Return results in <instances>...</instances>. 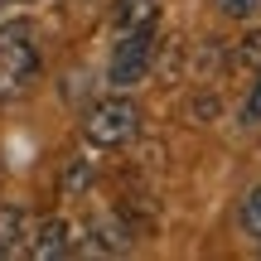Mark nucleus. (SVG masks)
Returning a JSON list of instances; mask_svg holds the SVG:
<instances>
[{
  "label": "nucleus",
  "instance_id": "1",
  "mask_svg": "<svg viewBox=\"0 0 261 261\" xmlns=\"http://www.w3.org/2000/svg\"><path fill=\"white\" fill-rule=\"evenodd\" d=\"M39 77V34L29 19H10L0 24V102L29 92Z\"/></svg>",
  "mask_w": 261,
  "mask_h": 261
},
{
  "label": "nucleus",
  "instance_id": "2",
  "mask_svg": "<svg viewBox=\"0 0 261 261\" xmlns=\"http://www.w3.org/2000/svg\"><path fill=\"white\" fill-rule=\"evenodd\" d=\"M136 130H140V107L130 102L121 87H116L112 97H102V102H92V112H87V121H83L87 145H97V150L126 145V140H136Z\"/></svg>",
  "mask_w": 261,
  "mask_h": 261
},
{
  "label": "nucleus",
  "instance_id": "3",
  "mask_svg": "<svg viewBox=\"0 0 261 261\" xmlns=\"http://www.w3.org/2000/svg\"><path fill=\"white\" fill-rule=\"evenodd\" d=\"M155 63V29H130V34H116V48H112V63H107V83L112 87H136L140 77L150 73Z\"/></svg>",
  "mask_w": 261,
  "mask_h": 261
},
{
  "label": "nucleus",
  "instance_id": "4",
  "mask_svg": "<svg viewBox=\"0 0 261 261\" xmlns=\"http://www.w3.org/2000/svg\"><path fill=\"white\" fill-rule=\"evenodd\" d=\"M73 223L68 218H44V223L29 232V247H24V256H34V261H58V256H73Z\"/></svg>",
  "mask_w": 261,
  "mask_h": 261
},
{
  "label": "nucleus",
  "instance_id": "5",
  "mask_svg": "<svg viewBox=\"0 0 261 261\" xmlns=\"http://www.w3.org/2000/svg\"><path fill=\"white\" fill-rule=\"evenodd\" d=\"M29 218H24V208H15V203H5L0 208V261H10V256H24V247H29Z\"/></svg>",
  "mask_w": 261,
  "mask_h": 261
},
{
  "label": "nucleus",
  "instance_id": "6",
  "mask_svg": "<svg viewBox=\"0 0 261 261\" xmlns=\"http://www.w3.org/2000/svg\"><path fill=\"white\" fill-rule=\"evenodd\" d=\"M87 252H107V256H116V252H130V227H126L116 213H102V218H92V242H87Z\"/></svg>",
  "mask_w": 261,
  "mask_h": 261
},
{
  "label": "nucleus",
  "instance_id": "7",
  "mask_svg": "<svg viewBox=\"0 0 261 261\" xmlns=\"http://www.w3.org/2000/svg\"><path fill=\"white\" fill-rule=\"evenodd\" d=\"M160 5L155 0H116L112 5V29L116 34H130V29H155Z\"/></svg>",
  "mask_w": 261,
  "mask_h": 261
},
{
  "label": "nucleus",
  "instance_id": "8",
  "mask_svg": "<svg viewBox=\"0 0 261 261\" xmlns=\"http://www.w3.org/2000/svg\"><path fill=\"white\" fill-rule=\"evenodd\" d=\"M237 227H242V237L261 242V184L242 194V203H237Z\"/></svg>",
  "mask_w": 261,
  "mask_h": 261
},
{
  "label": "nucleus",
  "instance_id": "9",
  "mask_svg": "<svg viewBox=\"0 0 261 261\" xmlns=\"http://www.w3.org/2000/svg\"><path fill=\"white\" fill-rule=\"evenodd\" d=\"M92 184V160H68V174H63V198H77L83 189Z\"/></svg>",
  "mask_w": 261,
  "mask_h": 261
},
{
  "label": "nucleus",
  "instance_id": "10",
  "mask_svg": "<svg viewBox=\"0 0 261 261\" xmlns=\"http://www.w3.org/2000/svg\"><path fill=\"white\" fill-rule=\"evenodd\" d=\"M218 10H223L227 19H252L256 10H261V0H213Z\"/></svg>",
  "mask_w": 261,
  "mask_h": 261
},
{
  "label": "nucleus",
  "instance_id": "11",
  "mask_svg": "<svg viewBox=\"0 0 261 261\" xmlns=\"http://www.w3.org/2000/svg\"><path fill=\"white\" fill-rule=\"evenodd\" d=\"M237 63H247V68H256V73H261V29L242 39V48H237Z\"/></svg>",
  "mask_w": 261,
  "mask_h": 261
},
{
  "label": "nucleus",
  "instance_id": "12",
  "mask_svg": "<svg viewBox=\"0 0 261 261\" xmlns=\"http://www.w3.org/2000/svg\"><path fill=\"white\" fill-rule=\"evenodd\" d=\"M242 121H247V126L261 121V73H256V87L247 92V102H242Z\"/></svg>",
  "mask_w": 261,
  "mask_h": 261
}]
</instances>
